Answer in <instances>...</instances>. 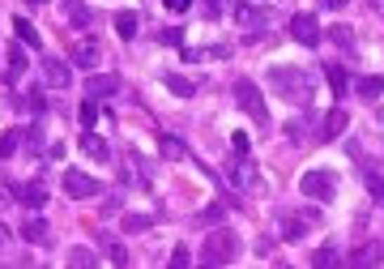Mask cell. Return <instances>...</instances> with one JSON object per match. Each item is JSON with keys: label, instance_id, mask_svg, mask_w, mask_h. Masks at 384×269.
Returning <instances> with one entry per match:
<instances>
[{"label": "cell", "instance_id": "cell-1", "mask_svg": "<svg viewBox=\"0 0 384 269\" xmlns=\"http://www.w3.org/2000/svg\"><path fill=\"white\" fill-rule=\"evenodd\" d=\"M201 261H205V265H235V261H239V235H235L231 227L209 231L205 244H201Z\"/></svg>", "mask_w": 384, "mask_h": 269}, {"label": "cell", "instance_id": "cell-2", "mask_svg": "<svg viewBox=\"0 0 384 269\" xmlns=\"http://www.w3.org/2000/svg\"><path fill=\"white\" fill-rule=\"evenodd\" d=\"M269 81H273V90H278L282 98H299V103H307L312 98V73H303V69H269Z\"/></svg>", "mask_w": 384, "mask_h": 269}, {"label": "cell", "instance_id": "cell-3", "mask_svg": "<svg viewBox=\"0 0 384 269\" xmlns=\"http://www.w3.org/2000/svg\"><path fill=\"white\" fill-rule=\"evenodd\" d=\"M231 94H235V103L244 107V112L260 124V129H269V112H265V98H260V90H256V81H248V77H239L235 86H231Z\"/></svg>", "mask_w": 384, "mask_h": 269}, {"label": "cell", "instance_id": "cell-4", "mask_svg": "<svg viewBox=\"0 0 384 269\" xmlns=\"http://www.w3.org/2000/svg\"><path fill=\"white\" fill-rule=\"evenodd\" d=\"M299 192H303V197H312V201H333L338 180H333V171L312 167V171H303V180H299Z\"/></svg>", "mask_w": 384, "mask_h": 269}, {"label": "cell", "instance_id": "cell-5", "mask_svg": "<svg viewBox=\"0 0 384 269\" xmlns=\"http://www.w3.org/2000/svg\"><path fill=\"white\" fill-rule=\"evenodd\" d=\"M291 39L299 43V47H316L324 34H320V22H316V13H295L291 18Z\"/></svg>", "mask_w": 384, "mask_h": 269}, {"label": "cell", "instance_id": "cell-6", "mask_svg": "<svg viewBox=\"0 0 384 269\" xmlns=\"http://www.w3.org/2000/svg\"><path fill=\"white\" fill-rule=\"evenodd\" d=\"M65 192L77 197V201H90V197H98V180L86 176V171H77V167H69L65 171Z\"/></svg>", "mask_w": 384, "mask_h": 269}, {"label": "cell", "instance_id": "cell-7", "mask_svg": "<svg viewBox=\"0 0 384 269\" xmlns=\"http://www.w3.org/2000/svg\"><path fill=\"white\" fill-rule=\"evenodd\" d=\"M81 154L94 158V163H112V145H107V137H98L94 129L81 133Z\"/></svg>", "mask_w": 384, "mask_h": 269}, {"label": "cell", "instance_id": "cell-8", "mask_svg": "<svg viewBox=\"0 0 384 269\" xmlns=\"http://www.w3.org/2000/svg\"><path fill=\"white\" fill-rule=\"evenodd\" d=\"M112 94H120V77L116 73H94L86 81V98H112Z\"/></svg>", "mask_w": 384, "mask_h": 269}, {"label": "cell", "instance_id": "cell-9", "mask_svg": "<svg viewBox=\"0 0 384 269\" xmlns=\"http://www.w3.org/2000/svg\"><path fill=\"white\" fill-rule=\"evenodd\" d=\"M43 81H47V86H56V90H65V86L73 81V73H69V65H65V60L43 56Z\"/></svg>", "mask_w": 384, "mask_h": 269}, {"label": "cell", "instance_id": "cell-10", "mask_svg": "<svg viewBox=\"0 0 384 269\" xmlns=\"http://www.w3.org/2000/svg\"><path fill=\"white\" fill-rule=\"evenodd\" d=\"M22 240L26 244H51V223L47 218H39V214H34V218H22Z\"/></svg>", "mask_w": 384, "mask_h": 269}, {"label": "cell", "instance_id": "cell-11", "mask_svg": "<svg viewBox=\"0 0 384 269\" xmlns=\"http://www.w3.org/2000/svg\"><path fill=\"white\" fill-rule=\"evenodd\" d=\"M9 192H13L22 205H30V209H43V205H47V188H43V184H18V180H13Z\"/></svg>", "mask_w": 384, "mask_h": 269}, {"label": "cell", "instance_id": "cell-12", "mask_svg": "<svg viewBox=\"0 0 384 269\" xmlns=\"http://www.w3.org/2000/svg\"><path fill=\"white\" fill-rule=\"evenodd\" d=\"M346 124H350L346 107H333V112L324 116V124H320V137H324V141H333V137H342V133H346Z\"/></svg>", "mask_w": 384, "mask_h": 269}, {"label": "cell", "instance_id": "cell-13", "mask_svg": "<svg viewBox=\"0 0 384 269\" xmlns=\"http://www.w3.org/2000/svg\"><path fill=\"white\" fill-rule=\"evenodd\" d=\"M158 154L171 158V163H184V158H188V145H184V137H176V133H162V137H158Z\"/></svg>", "mask_w": 384, "mask_h": 269}, {"label": "cell", "instance_id": "cell-14", "mask_svg": "<svg viewBox=\"0 0 384 269\" xmlns=\"http://www.w3.org/2000/svg\"><path fill=\"white\" fill-rule=\"evenodd\" d=\"M13 34H18V43H22V47H43V39H39L34 22H26V18H13Z\"/></svg>", "mask_w": 384, "mask_h": 269}, {"label": "cell", "instance_id": "cell-15", "mask_svg": "<svg viewBox=\"0 0 384 269\" xmlns=\"http://www.w3.org/2000/svg\"><path fill=\"white\" fill-rule=\"evenodd\" d=\"M162 81H167V90L180 94V98H192L197 94V81H188L184 73H162Z\"/></svg>", "mask_w": 384, "mask_h": 269}, {"label": "cell", "instance_id": "cell-16", "mask_svg": "<svg viewBox=\"0 0 384 269\" xmlns=\"http://www.w3.org/2000/svg\"><path fill=\"white\" fill-rule=\"evenodd\" d=\"M324 81H329V90H333V98H342V94L350 90V77H346V69H338V65L324 69Z\"/></svg>", "mask_w": 384, "mask_h": 269}, {"label": "cell", "instance_id": "cell-17", "mask_svg": "<svg viewBox=\"0 0 384 269\" xmlns=\"http://www.w3.org/2000/svg\"><path fill=\"white\" fill-rule=\"evenodd\" d=\"M73 65H77V69H94V65H98V47H94V43H77V47H73Z\"/></svg>", "mask_w": 384, "mask_h": 269}, {"label": "cell", "instance_id": "cell-18", "mask_svg": "<svg viewBox=\"0 0 384 269\" xmlns=\"http://www.w3.org/2000/svg\"><path fill=\"white\" fill-rule=\"evenodd\" d=\"M69 265H77V269H94V265H98V252L86 248V244H77V248L69 252Z\"/></svg>", "mask_w": 384, "mask_h": 269}, {"label": "cell", "instance_id": "cell-19", "mask_svg": "<svg viewBox=\"0 0 384 269\" xmlns=\"http://www.w3.org/2000/svg\"><path fill=\"white\" fill-rule=\"evenodd\" d=\"M150 227H154V214H124V231L128 235H141Z\"/></svg>", "mask_w": 384, "mask_h": 269}, {"label": "cell", "instance_id": "cell-20", "mask_svg": "<svg viewBox=\"0 0 384 269\" xmlns=\"http://www.w3.org/2000/svg\"><path fill=\"white\" fill-rule=\"evenodd\" d=\"M22 141H26V137H22L18 129H5V133H0V158H13Z\"/></svg>", "mask_w": 384, "mask_h": 269}, {"label": "cell", "instance_id": "cell-21", "mask_svg": "<svg viewBox=\"0 0 384 269\" xmlns=\"http://www.w3.org/2000/svg\"><path fill=\"white\" fill-rule=\"evenodd\" d=\"M98 244H102V252H107V256H112L116 265H128V252H124V244H120L116 235H102Z\"/></svg>", "mask_w": 384, "mask_h": 269}, {"label": "cell", "instance_id": "cell-22", "mask_svg": "<svg viewBox=\"0 0 384 269\" xmlns=\"http://www.w3.org/2000/svg\"><path fill=\"white\" fill-rule=\"evenodd\" d=\"M260 5H252V0H235V18L244 22V26H252V22H260Z\"/></svg>", "mask_w": 384, "mask_h": 269}, {"label": "cell", "instance_id": "cell-23", "mask_svg": "<svg viewBox=\"0 0 384 269\" xmlns=\"http://www.w3.org/2000/svg\"><path fill=\"white\" fill-rule=\"evenodd\" d=\"M98 112H102V107H98V98H86V103L77 107V120H81V129H94Z\"/></svg>", "mask_w": 384, "mask_h": 269}, {"label": "cell", "instance_id": "cell-24", "mask_svg": "<svg viewBox=\"0 0 384 269\" xmlns=\"http://www.w3.org/2000/svg\"><path fill=\"white\" fill-rule=\"evenodd\" d=\"M355 90H359L363 98H380V94H384V77H359Z\"/></svg>", "mask_w": 384, "mask_h": 269}, {"label": "cell", "instance_id": "cell-25", "mask_svg": "<svg viewBox=\"0 0 384 269\" xmlns=\"http://www.w3.org/2000/svg\"><path fill=\"white\" fill-rule=\"evenodd\" d=\"M307 227H312L307 218H282V235H286V240H303Z\"/></svg>", "mask_w": 384, "mask_h": 269}, {"label": "cell", "instance_id": "cell-26", "mask_svg": "<svg viewBox=\"0 0 384 269\" xmlns=\"http://www.w3.org/2000/svg\"><path fill=\"white\" fill-rule=\"evenodd\" d=\"M223 214H227V201H213V205H205V209L197 214V223H201V227H205V223H218Z\"/></svg>", "mask_w": 384, "mask_h": 269}, {"label": "cell", "instance_id": "cell-27", "mask_svg": "<svg viewBox=\"0 0 384 269\" xmlns=\"http://www.w3.org/2000/svg\"><path fill=\"white\" fill-rule=\"evenodd\" d=\"M158 43H162V47H184V30H180V26L158 30Z\"/></svg>", "mask_w": 384, "mask_h": 269}, {"label": "cell", "instance_id": "cell-28", "mask_svg": "<svg viewBox=\"0 0 384 269\" xmlns=\"http://www.w3.org/2000/svg\"><path fill=\"white\" fill-rule=\"evenodd\" d=\"M9 73H26V47L22 43L9 47Z\"/></svg>", "mask_w": 384, "mask_h": 269}, {"label": "cell", "instance_id": "cell-29", "mask_svg": "<svg viewBox=\"0 0 384 269\" xmlns=\"http://www.w3.org/2000/svg\"><path fill=\"white\" fill-rule=\"evenodd\" d=\"M116 30H120V39H133L137 34V13H120L116 18Z\"/></svg>", "mask_w": 384, "mask_h": 269}, {"label": "cell", "instance_id": "cell-30", "mask_svg": "<svg viewBox=\"0 0 384 269\" xmlns=\"http://www.w3.org/2000/svg\"><path fill=\"white\" fill-rule=\"evenodd\" d=\"M329 39H333L338 47H355V30L350 26H333V30H329Z\"/></svg>", "mask_w": 384, "mask_h": 269}, {"label": "cell", "instance_id": "cell-31", "mask_svg": "<svg viewBox=\"0 0 384 269\" xmlns=\"http://www.w3.org/2000/svg\"><path fill=\"white\" fill-rule=\"evenodd\" d=\"M69 18H73V26H90V13L81 0H69Z\"/></svg>", "mask_w": 384, "mask_h": 269}, {"label": "cell", "instance_id": "cell-32", "mask_svg": "<svg viewBox=\"0 0 384 269\" xmlns=\"http://www.w3.org/2000/svg\"><path fill=\"white\" fill-rule=\"evenodd\" d=\"M231 180H235V184H239V188H248V184H252V180H256V167H252V163H239V171H235V176H231Z\"/></svg>", "mask_w": 384, "mask_h": 269}, {"label": "cell", "instance_id": "cell-33", "mask_svg": "<svg viewBox=\"0 0 384 269\" xmlns=\"http://www.w3.org/2000/svg\"><path fill=\"white\" fill-rule=\"evenodd\" d=\"M26 103H30V112H34V116H43V112H47V98H43V90H26Z\"/></svg>", "mask_w": 384, "mask_h": 269}, {"label": "cell", "instance_id": "cell-34", "mask_svg": "<svg viewBox=\"0 0 384 269\" xmlns=\"http://www.w3.org/2000/svg\"><path fill=\"white\" fill-rule=\"evenodd\" d=\"M223 9H227V0H205V9H201V13H205L209 22H218V18H223Z\"/></svg>", "mask_w": 384, "mask_h": 269}, {"label": "cell", "instance_id": "cell-35", "mask_svg": "<svg viewBox=\"0 0 384 269\" xmlns=\"http://www.w3.org/2000/svg\"><path fill=\"white\" fill-rule=\"evenodd\" d=\"M333 261H338L333 248H316V252H312V265H333Z\"/></svg>", "mask_w": 384, "mask_h": 269}, {"label": "cell", "instance_id": "cell-36", "mask_svg": "<svg viewBox=\"0 0 384 269\" xmlns=\"http://www.w3.org/2000/svg\"><path fill=\"white\" fill-rule=\"evenodd\" d=\"M363 180H367V188H371V197H384V180H380V171H367Z\"/></svg>", "mask_w": 384, "mask_h": 269}, {"label": "cell", "instance_id": "cell-37", "mask_svg": "<svg viewBox=\"0 0 384 269\" xmlns=\"http://www.w3.org/2000/svg\"><path fill=\"white\" fill-rule=\"evenodd\" d=\"M231 145H235V154H239V158H248V145H252V141H248V133H235V137H231Z\"/></svg>", "mask_w": 384, "mask_h": 269}, {"label": "cell", "instance_id": "cell-38", "mask_svg": "<svg viewBox=\"0 0 384 269\" xmlns=\"http://www.w3.org/2000/svg\"><path fill=\"white\" fill-rule=\"evenodd\" d=\"M188 261H192V252H188V248H184V244H180V248H176V252H171V265H176V269H184V265H188Z\"/></svg>", "mask_w": 384, "mask_h": 269}, {"label": "cell", "instance_id": "cell-39", "mask_svg": "<svg viewBox=\"0 0 384 269\" xmlns=\"http://www.w3.org/2000/svg\"><path fill=\"white\" fill-rule=\"evenodd\" d=\"M162 5H167L171 13H184V9H192V0H162Z\"/></svg>", "mask_w": 384, "mask_h": 269}, {"label": "cell", "instance_id": "cell-40", "mask_svg": "<svg viewBox=\"0 0 384 269\" xmlns=\"http://www.w3.org/2000/svg\"><path fill=\"white\" fill-rule=\"evenodd\" d=\"M286 137H291V141H299V137H303V124H299V120H291V124H286Z\"/></svg>", "mask_w": 384, "mask_h": 269}, {"label": "cell", "instance_id": "cell-41", "mask_svg": "<svg viewBox=\"0 0 384 269\" xmlns=\"http://www.w3.org/2000/svg\"><path fill=\"white\" fill-rule=\"evenodd\" d=\"M269 252H273V240L260 235V240H256V256H269Z\"/></svg>", "mask_w": 384, "mask_h": 269}, {"label": "cell", "instance_id": "cell-42", "mask_svg": "<svg viewBox=\"0 0 384 269\" xmlns=\"http://www.w3.org/2000/svg\"><path fill=\"white\" fill-rule=\"evenodd\" d=\"M316 5H324V9H346V0H316Z\"/></svg>", "mask_w": 384, "mask_h": 269}, {"label": "cell", "instance_id": "cell-43", "mask_svg": "<svg viewBox=\"0 0 384 269\" xmlns=\"http://www.w3.org/2000/svg\"><path fill=\"white\" fill-rule=\"evenodd\" d=\"M9 244V227H0V248H5Z\"/></svg>", "mask_w": 384, "mask_h": 269}, {"label": "cell", "instance_id": "cell-44", "mask_svg": "<svg viewBox=\"0 0 384 269\" xmlns=\"http://www.w3.org/2000/svg\"><path fill=\"white\" fill-rule=\"evenodd\" d=\"M26 5H47V0H26Z\"/></svg>", "mask_w": 384, "mask_h": 269}]
</instances>
